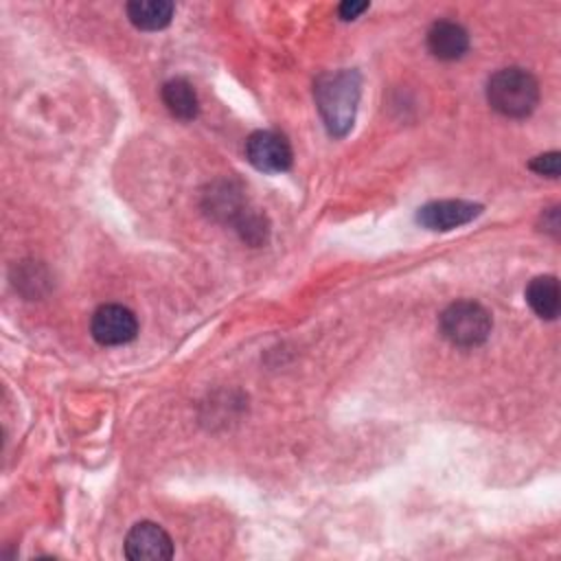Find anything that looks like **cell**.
<instances>
[{"instance_id": "obj_1", "label": "cell", "mask_w": 561, "mask_h": 561, "mask_svg": "<svg viewBox=\"0 0 561 561\" xmlns=\"http://www.w3.org/2000/svg\"><path fill=\"white\" fill-rule=\"evenodd\" d=\"M359 75L355 70H333L318 77L313 85L316 105L331 136H346L355 123L359 101Z\"/></svg>"}, {"instance_id": "obj_2", "label": "cell", "mask_w": 561, "mask_h": 561, "mask_svg": "<svg viewBox=\"0 0 561 561\" xmlns=\"http://www.w3.org/2000/svg\"><path fill=\"white\" fill-rule=\"evenodd\" d=\"M489 105L508 118L528 116L539 101V83L524 68H504L486 83Z\"/></svg>"}, {"instance_id": "obj_3", "label": "cell", "mask_w": 561, "mask_h": 561, "mask_svg": "<svg viewBox=\"0 0 561 561\" xmlns=\"http://www.w3.org/2000/svg\"><path fill=\"white\" fill-rule=\"evenodd\" d=\"M440 333L454 346L471 348L480 346L491 333V313L476 300H456L451 302L438 320Z\"/></svg>"}, {"instance_id": "obj_4", "label": "cell", "mask_w": 561, "mask_h": 561, "mask_svg": "<svg viewBox=\"0 0 561 561\" xmlns=\"http://www.w3.org/2000/svg\"><path fill=\"white\" fill-rule=\"evenodd\" d=\"M245 158L263 173H280L291 164V147L283 134L259 129L245 140Z\"/></svg>"}, {"instance_id": "obj_5", "label": "cell", "mask_w": 561, "mask_h": 561, "mask_svg": "<svg viewBox=\"0 0 561 561\" xmlns=\"http://www.w3.org/2000/svg\"><path fill=\"white\" fill-rule=\"evenodd\" d=\"M92 337L103 346L127 344L138 333V322L131 309L123 305H101L90 322Z\"/></svg>"}, {"instance_id": "obj_6", "label": "cell", "mask_w": 561, "mask_h": 561, "mask_svg": "<svg viewBox=\"0 0 561 561\" xmlns=\"http://www.w3.org/2000/svg\"><path fill=\"white\" fill-rule=\"evenodd\" d=\"M125 557L131 561H164L173 557V541L158 524L140 522L125 537Z\"/></svg>"}, {"instance_id": "obj_7", "label": "cell", "mask_w": 561, "mask_h": 561, "mask_svg": "<svg viewBox=\"0 0 561 561\" xmlns=\"http://www.w3.org/2000/svg\"><path fill=\"white\" fill-rule=\"evenodd\" d=\"M482 213L480 204L467 202V199H440V202H430L419 208L416 221L427 228V230H454L458 226L469 224Z\"/></svg>"}, {"instance_id": "obj_8", "label": "cell", "mask_w": 561, "mask_h": 561, "mask_svg": "<svg viewBox=\"0 0 561 561\" xmlns=\"http://www.w3.org/2000/svg\"><path fill=\"white\" fill-rule=\"evenodd\" d=\"M427 48L436 59L454 61L469 50V35L458 22L440 20L427 31Z\"/></svg>"}, {"instance_id": "obj_9", "label": "cell", "mask_w": 561, "mask_h": 561, "mask_svg": "<svg viewBox=\"0 0 561 561\" xmlns=\"http://www.w3.org/2000/svg\"><path fill=\"white\" fill-rule=\"evenodd\" d=\"M526 300L530 309L543 318L554 320L561 309V296H559V283L554 276H537L526 287Z\"/></svg>"}, {"instance_id": "obj_10", "label": "cell", "mask_w": 561, "mask_h": 561, "mask_svg": "<svg viewBox=\"0 0 561 561\" xmlns=\"http://www.w3.org/2000/svg\"><path fill=\"white\" fill-rule=\"evenodd\" d=\"M127 18L140 31H160L173 18V2H169V0H134L127 4Z\"/></svg>"}, {"instance_id": "obj_11", "label": "cell", "mask_w": 561, "mask_h": 561, "mask_svg": "<svg viewBox=\"0 0 561 561\" xmlns=\"http://www.w3.org/2000/svg\"><path fill=\"white\" fill-rule=\"evenodd\" d=\"M162 101L167 110L180 121H193L199 112V101L186 79H169L162 85Z\"/></svg>"}, {"instance_id": "obj_12", "label": "cell", "mask_w": 561, "mask_h": 561, "mask_svg": "<svg viewBox=\"0 0 561 561\" xmlns=\"http://www.w3.org/2000/svg\"><path fill=\"white\" fill-rule=\"evenodd\" d=\"M528 167H530L535 173H539V175L557 178V175H559V151H548V153H541V156L533 158Z\"/></svg>"}, {"instance_id": "obj_13", "label": "cell", "mask_w": 561, "mask_h": 561, "mask_svg": "<svg viewBox=\"0 0 561 561\" xmlns=\"http://www.w3.org/2000/svg\"><path fill=\"white\" fill-rule=\"evenodd\" d=\"M368 9V2H357V0H346L337 7V13L342 20H355L359 13Z\"/></svg>"}]
</instances>
